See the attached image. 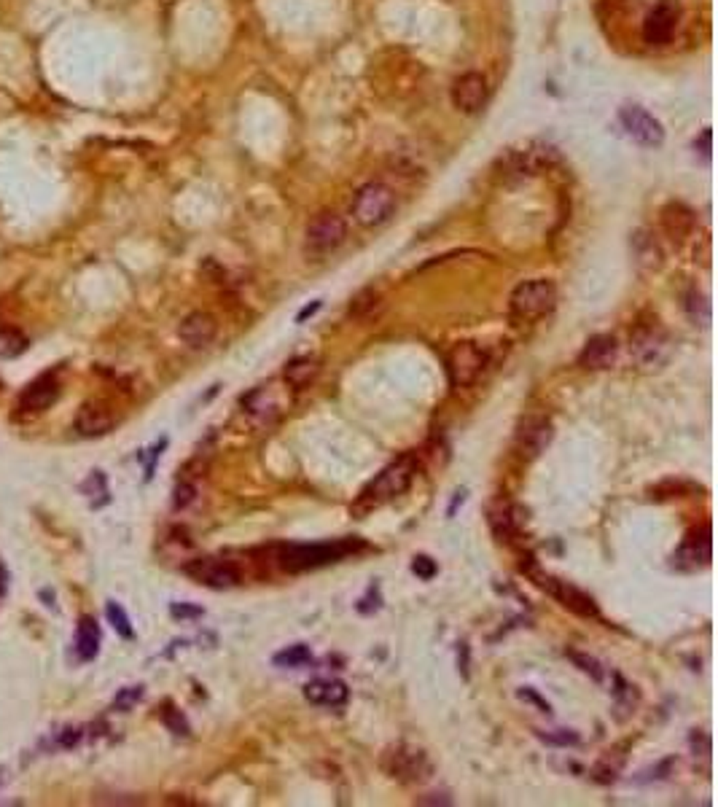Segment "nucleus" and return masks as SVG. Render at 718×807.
I'll use <instances>...</instances> for the list:
<instances>
[{
  "label": "nucleus",
  "mask_w": 718,
  "mask_h": 807,
  "mask_svg": "<svg viewBox=\"0 0 718 807\" xmlns=\"http://www.w3.org/2000/svg\"><path fill=\"white\" fill-rule=\"evenodd\" d=\"M417 468H420V461L414 455H401L399 461H393L390 466H385L361 490L358 500L352 503V511L355 514H369V511H374L379 506H385L388 500H393V498H399L401 493H406L409 485L417 476Z\"/></svg>",
  "instance_id": "nucleus-1"
},
{
  "label": "nucleus",
  "mask_w": 718,
  "mask_h": 807,
  "mask_svg": "<svg viewBox=\"0 0 718 807\" xmlns=\"http://www.w3.org/2000/svg\"><path fill=\"white\" fill-rule=\"evenodd\" d=\"M366 544L361 538H339L331 544H291L282 546L278 552V562L282 571L299 573V571H313V568H323L331 562H339L347 555L361 552Z\"/></svg>",
  "instance_id": "nucleus-2"
},
{
  "label": "nucleus",
  "mask_w": 718,
  "mask_h": 807,
  "mask_svg": "<svg viewBox=\"0 0 718 807\" xmlns=\"http://www.w3.org/2000/svg\"><path fill=\"white\" fill-rule=\"evenodd\" d=\"M557 305V285L546 278H535V280H525L519 283L514 291H511V299H508V307H511V315L517 320H538L543 315L554 310Z\"/></svg>",
  "instance_id": "nucleus-3"
},
{
  "label": "nucleus",
  "mask_w": 718,
  "mask_h": 807,
  "mask_svg": "<svg viewBox=\"0 0 718 807\" xmlns=\"http://www.w3.org/2000/svg\"><path fill=\"white\" fill-rule=\"evenodd\" d=\"M382 770L390 777L401 780V783H423V780L431 777L434 764H431L425 751H420V748H414L409 743H399L390 745L382 753Z\"/></svg>",
  "instance_id": "nucleus-4"
},
{
  "label": "nucleus",
  "mask_w": 718,
  "mask_h": 807,
  "mask_svg": "<svg viewBox=\"0 0 718 807\" xmlns=\"http://www.w3.org/2000/svg\"><path fill=\"white\" fill-rule=\"evenodd\" d=\"M528 576L532 579L535 587H541L543 592H549V595L560 603L562 608H568L570 614L584 617V619H594V617L600 614V611H597V603H594L592 597H590L584 590L573 587L570 582H562V579H557V576H549V573L538 571L532 562L528 565Z\"/></svg>",
  "instance_id": "nucleus-5"
},
{
  "label": "nucleus",
  "mask_w": 718,
  "mask_h": 807,
  "mask_svg": "<svg viewBox=\"0 0 718 807\" xmlns=\"http://www.w3.org/2000/svg\"><path fill=\"white\" fill-rule=\"evenodd\" d=\"M396 213V194L385 184H366L352 199V216L361 226H379Z\"/></svg>",
  "instance_id": "nucleus-6"
},
{
  "label": "nucleus",
  "mask_w": 718,
  "mask_h": 807,
  "mask_svg": "<svg viewBox=\"0 0 718 807\" xmlns=\"http://www.w3.org/2000/svg\"><path fill=\"white\" fill-rule=\"evenodd\" d=\"M487 366V353L476 342H458L447 353V374L452 388H466L479 379V374Z\"/></svg>",
  "instance_id": "nucleus-7"
},
{
  "label": "nucleus",
  "mask_w": 718,
  "mask_h": 807,
  "mask_svg": "<svg viewBox=\"0 0 718 807\" xmlns=\"http://www.w3.org/2000/svg\"><path fill=\"white\" fill-rule=\"evenodd\" d=\"M629 355L640 369H662L670 358V340L656 326H638L629 337Z\"/></svg>",
  "instance_id": "nucleus-8"
},
{
  "label": "nucleus",
  "mask_w": 718,
  "mask_h": 807,
  "mask_svg": "<svg viewBox=\"0 0 718 807\" xmlns=\"http://www.w3.org/2000/svg\"><path fill=\"white\" fill-rule=\"evenodd\" d=\"M347 237V226L344 218L334 210L317 213L307 226V250L313 256H326L331 250H337Z\"/></svg>",
  "instance_id": "nucleus-9"
},
{
  "label": "nucleus",
  "mask_w": 718,
  "mask_h": 807,
  "mask_svg": "<svg viewBox=\"0 0 718 807\" xmlns=\"http://www.w3.org/2000/svg\"><path fill=\"white\" fill-rule=\"evenodd\" d=\"M183 571L194 582H199L210 590H232L240 584V571L234 568V562L221 557H197L186 562Z\"/></svg>",
  "instance_id": "nucleus-10"
},
{
  "label": "nucleus",
  "mask_w": 718,
  "mask_h": 807,
  "mask_svg": "<svg viewBox=\"0 0 718 807\" xmlns=\"http://www.w3.org/2000/svg\"><path fill=\"white\" fill-rule=\"evenodd\" d=\"M619 122L625 126V132L640 146L646 148H656L664 143V126L662 122L651 116L646 108H638V105H627L619 111Z\"/></svg>",
  "instance_id": "nucleus-11"
},
{
  "label": "nucleus",
  "mask_w": 718,
  "mask_h": 807,
  "mask_svg": "<svg viewBox=\"0 0 718 807\" xmlns=\"http://www.w3.org/2000/svg\"><path fill=\"white\" fill-rule=\"evenodd\" d=\"M678 27V5L670 0H662L654 5L643 22V41L649 46H664Z\"/></svg>",
  "instance_id": "nucleus-12"
},
{
  "label": "nucleus",
  "mask_w": 718,
  "mask_h": 807,
  "mask_svg": "<svg viewBox=\"0 0 718 807\" xmlns=\"http://www.w3.org/2000/svg\"><path fill=\"white\" fill-rule=\"evenodd\" d=\"M710 562V528L691 530L684 544L678 546V552L673 555V565H678L681 571H697L702 565Z\"/></svg>",
  "instance_id": "nucleus-13"
},
{
  "label": "nucleus",
  "mask_w": 718,
  "mask_h": 807,
  "mask_svg": "<svg viewBox=\"0 0 718 807\" xmlns=\"http://www.w3.org/2000/svg\"><path fill=\"white\" fill-rule=\"evenodd\" d=\"M487 94H490V89H487L484 76H482V73H466V76H460V78L455 81V87H452V102H455V108H460L463 113H476V111L484 108Z\"/></svg>",
  "instance_id": "nucleus-14"
},
{
  "label": "nucleus",
  "mask_w": 718,
  "mask_h": 807,
  "mask_svg": "<svg viewBox=\"0 0 718 807\" xmlns=\"http://www.w3.org/2000/svg\"><path fill=\"white\" fill-rule=\"evenodd\" d=\"M554 436V425L546 417H528L517 431V447L525 458H538Z\"/></svg>",
  "instance_id": "nucleus-15"
},
{
  "label": "nucleus",
  "mask_w": 718,
  "mask_h": 807,
  "mask_svg": "<svg viewBox=\"0 0 718 807\" xmlns=\"http://www.w3.org/2000/svg\"><path fill=\"white\" fill-rule=\"evenodd\" d=\"M616 355H619V342L614 334H594L592 340L584 344V350L579 353V366L592 369V372L611 369L616 364Z\"/></svg>",
  "instance_id": "nucleus-16"
},
{
  "label": "nucleus",
  "mask_w": 718,
  "mask_h": 807,
  "mask_svg": "<svg viewBox=\"0 0 718 807\" xmlns=\"http://www.w3.org/2000/svg\"><path fill=\"white\" fill-rule=\"evenodd\" d=\"M113 425H116L113 412L100 401L84 404V406L78 409V414H76V423H73L76 434L89 436V439H94V436H105Z\"/></svg>",
  "instance_id": "nucleus-17"
},
{
  "label": "nucleus",
  "mask_w": 718,
  "mask_h": 807,
  "mask_svg": "<svg viewBox=\"0 0 718 807\" xmlns=\"http://www.w3.org/2000/svg\"><path fill=\"white\" fill-rule=\"evenodd\" d=\"M216 331H218V323L207 312H191L178 326V337L186 342L188 347H197V350L207 347L210 342L216 340Z\"/></svg>",
  "instance_id": "nucleus-18"
},
{
  "label": "nucleus",
  "mask_w": 718,
  "mask_h": 807,
  "mask_svg": "<svg viewBox=\"0 0 718 807\" xmlns=\"http://www.w3.org/2000/svg\"><path fill=\"white\" fill-rule=\"evenodd\" d=\"M662 229L673 243H684L694 232V210L684 202H667L662 208Z\"/></svg>",
  "instance_id": "nucleus-19"
},
{
  "label": "nucleus",
  "mask_w": 718,
  "mask_h": 807,
  "mask_svg": "<svg viewBox=\"0 0 718 807\" xmlns=\"http://www.w3.org/2000/svg\"><path fill=\"white\" fill-rule=\"evenodd\" d=\"M57 399H60V382L54 377H41L32 385H27L25 393L19 396V409H25V412H43V409L54 406Z\"/></svg>",
  "instance_id": "nucleus-20"
},
{
  "label": "nucleus",
  "mask_w": 718,
  "mask_h": 807,
  "mask_svg": "<svg viewBox=\"0 0 718 807\" xmlns=\"http://www.w3.org/2000/svg\"><path fill=\"white\" fill-rule=\"evenodd\" d=\"M304 697L313 705H326V708H339L350 700V689L347 683L337 681V678H326V681H313L304 686Z\"/></svg>",
  "instance_id": "nucleus-21"
},
{
  "label": "nucleus",
  "mask_w": 718,
  "mask_h": 807,
  "mask_svg": "<svg viewBox=\"0 0 718 807\" xmlns=\"http://www.w3.org/2000/svg\"><path fill=\"white\" fill-rule=\"evenodd\" d=\"M554 159H557V154H554L552 148H546V146H530V148L514 151V154L508 156V164H511V170L519 173V175H535V173H541L543 167H549Z\"/></svg>",
  "instance_id": "nucleus-22"
},
{
  "label": "nucleus",
  "mask_w": 718,
  "mask_h": 807,
  "mask_svg": "<svg viewBox=\"0 0 718 807\" xmlns=\"http://www.w3.org/2000/svg\"><path fill=\"white\" fill-rule=\"evenodd\" d=\"M243 406H245L248 414L267 420V417L278 414L282 409V399L278 396V388L275 385H264V388H256L253 393H248L243 399Z\"/></svg>",
  "instance_id": "nucleus-23"
},
{
  "label": "nucleus",
  "mask_w": 718,
  "mask_h": 807,
  "mask_svg": "<svg viewBox=\"0 0 718 807\" xmlns=\"http://www.w3.org/2000/svg\"><path fill=\"white\" fill-rule=\"evenodd\" d=\"M632 256L640 269H659L662 267V248L649 232L632 234Z\"/></svg>",
  "instance_id": "nucleus-24"
},
{
  "label": "nucleus",
  "mask_w": 718,
  "mask_h": 807,
  "mask_svg": "<svg viewBox=\"0 0 718 807\" xmlns=\"http://www.w3.org/2000/svg\"><path fill=\"white\" fill-rule=\"evenodd\" d=\"M76 652H78L81 662H89L100 652V627H97V621L92 617H84V619L78 621V630H76Z\"/></svg>",
  "instance_id": "nucleus-25"
},
{
  "label": "nucleus",
  "mask_w": 718,
  "mask_h": 807,
  "mask_svg": "<svg viewBox=\"0 0 718 807\" xmlns=\"http://www.w3.org/2000/svg\"><path fill=\"white\" fill-rule=\"evenodd\" d=\"M282 377H285L288 388L302 390V388H307L315 377H317V361H313V358H293V361L285 366Z\"/></svg>",
  "instance_id": "nucleus-26"
},
{
  "label": "nucleus",
  "mask_w": 718,
  "mask_h": 807,
  "mask_svg": "<svg viewBox=\"0 0 718 807\" xmlns=\"http://www.w3.org/2000/svg\"><path fill=\"white\" fill-rule=\"evenodd\" d=\"M519 509H498V511H490V528L495 533L498 541H511L519 530V517H517Z\"/></svg>",
  "instance_id": "nucleus-27"
},
{
  "label": "nucleus",
  "mask_w": 718,
  "mask_h": 807,
  "mask_svg": "<svg viewBox=\"0 0 718 807\" xmlns=\"http://www.w3.org/2000/svg\"><path fill=\"white\" fill-rule=\"evenodd\" d=\"M684 307H686V315L694 320V323H699V326H708V323H710V302H708V296L699 294L697 288H691V291L686 294Z\"/></svg>",
  "instance_id": "nucleus-28"
},
{
  "label": "nucleus",
  "mask_w": 718,
  "mask_h": 807,
  "mask_svg": "<svg viewBox=\"0 0 718 807\" xmlns=\"http://www.w3.org/2000/svg\"><path fill=\"white\" fill-rule=\"evenodd\" d=\"M313 662V652L304 646V643H296V646H288L282 652L275 654V665L278 667H304Z\"/></svg>",
  "instance_id": "nucleus-29"
},
{
  "label": "nucleus",
  "mask_w": 718,
  "mask_h": 807,
  "mask_svg": "<svg viewBox=\"0 0 718 807\" xmlns=\"http://www.w3.org/2000/svg\"><path fill=\"white\" fill-rule=\"evenodd\" d=\"M105 617H108V621H111V627L122 635V638H135V630H132V621H129V617H126V611L116 603V600H108V606H105Z\"/></svg>",
  "instance_id": "nucleus-30"
},
{
  "label": "nucleus",
  "mask_w": 718,
  "mask_h": 807,
  "mask_svg": "<svg viewBox=\"0 0 718 807\" xmlns=\"http://www.w3.org/2000/svg\"><path fill=\"white\" fill-rule=\"evenodd\" d=\"M27 350V340L14 331V329H3L0 331V358H16Z\"/></svg>",
  "instance_id": "nucleus-31"
},
{
  "label": "nucleus",
  "mask_w": 718,
  "mask_h": 807,
  "mask_svg": "<svg viewBox=\"0 0 718 807\" xmlns=\"http://www.w3.org/2000/svg\"><path fill=\"white\" fill-rule=\"evenodd\" d=\"M694 490H697V485H691V482H681V479H664V482L654 485L649 493H651V498H681V496L694 493Z\"/></svg>",
  "instance_id": "nucleus-32"
},
{
  "label": "nucleus",
  "mask_w": 718,
  "mask_h": 807,
  "mask_svg": "<svg viewBox=\"0 0 718 807\" xmlns=\"http://www.w3.org/2000/svg\"><path fill=\"white\" fill-rule=\"evenodd\" d=\"M377 305H379L377 291L374 288H366V291H361V294L350 302V315H352V318H366L369 312H374Z\"/></svg>",
  "instance_id": "nucleus-33"
},
{
  "label": "nucleus",
  "mask_w": 718,
  "mask_h": 807,
  "mask_svg": "<svg viewBox=\"0 0 718 807\" xmlns=\"http://www.w3.org/2000/svg\"><path fill=\"white\" fill-rule=\"evenodd\" d=\"M161 721H164V727H167L172 735H181V738H186L188 732H191L186 716L181 714L178 708H172V705H167V708L161 711Z\"/></svg>",
  "instance_id": "nucleus-34"
},
{
  "label": "nucleus",
  "mask_w": 718,
  "mask_h": 807,
  "mask_svg": "<svg viewBox=\"0 0 718 807\" xmlns=\"http://www.w3.org/2000/svg\"><path fill=\"white\" fill-rule=\"evenodd\" d=\"M568 656H570L573 665H576L581 673H587L592 681H603V665H600L594 656H587V654H579V652H568Z\"/></svg>",
  "instance_id": "nucleus-35"
},
{
  "label": "nucleus",
  "mask_w": 718,
  "mask_h": 807,
  "mask_svg": "<svg viewBox=\"0 0 718 807\" xmlns=\"http://www.w3.org/2000/svg\"><path fill=\"white\" fill-rule=\"evenodd\" d=\"M412 571L417 573V579L431 582V579L438 573V565H436V560H431L428 555H417V557L412 560Z\"/></svg>",
  "instance_id": "nucleus-36"
},
{
  "label": "nucleus",
  "mask_w": 718,
  "mask_h": 807,
  "mask_svg": "<svg viewBox=\"0 0 718 807\" xmlns=\"http://www.w3.org/2000/svg\"><path fill=\"white\" fill-rule=\"evenodd\" d=\"M140 697H143V686H126V689H122V692L116 694L113 705H116L119 711H129Z\"/></svg>",
  "instance_id": "nucleus-37"
},
{
  "label": "nucleus",
  "mask_w": 718,
  "mask_h": 807,
  "mask_svg": "<svg viewBox=\"0 0 718 807\" xmlns=\"http://www.w3.org/2000/svg\"><path fill=\"white\" fill-rule=\"evenodd\" d=\"M194 498H197V487L191 482H181L175 487V493H172V506L175 509H186V506L194 503Z\"/></svg>",
  "instance_id": "nucleus-38"
},
{
  "label": "nucleus",
  "mask_w": 718,
  "mask_h": 807,
  "mask_svg": "<svg viewBox=\"0 0 718 807\" xmlns=\"http://www.w3.org/2000/svg\"><path fill=\"white\" fill-rule=\"evenodd\" d=\"M541 740L552 745H576L579 743V735L576 732H568V729H554V732H538Z\"/></svg>",
  "instance_id": "nucleus-39"
},
{
  "label": "nucleus",
  "mask_w": 718,
  "mask_h": 807,
  "mask_svg": "<svg viewBox=\"0 0 718 807\" xmlns=\"http://www.w3.org/2000/svg\"><path fill=\"white\" fill-rule=\"evenodd\" d=\"M170 614H172L175 619H197V617H202L205 611H202L199 606H188V603H172V606H170Z\"/></svg>",
  "instance_id": "nucleus-40"
},
{
  "label": "nucleus",
  "mask_w": 718,
  "mask_h": 807,
  "mask_svg": "<svg viewBox=\"0 0 718 807\" xmlns=\"http://www.w3.org/2000/svg\"><path fill=\"white\" fill-rule=\"evenodd\" d=\"M519 700H525V703H532V705H535V708H538L541 714H552V705H549L546 700H541V697H538V694H535L532 689H519Z\"/></svg>",
  "instance_id": "nucleus-41"
},
{
  "label": "nucleus",
  "mask_w": 718,
  "mask_h": 807,
  "mask_svg": "<svg viewBox=\"0 0 718 807\" xmlns=\"http://www.w3.org/2000/svg\"><path fill=\"white\" fill-rule=\"evenodd\" d=\"M78 740H81V729H65L60 735V745H65V748H73Z\"/></svg>",
  "instance_id": "nucleus-42"
},
{
  "label": "nucleus",
  "mask_w": 718,
  "mask_h": 807,
  "mask_svg": "<svg viewBox=\"0 0 718 807\" xmlns=\"http://www.w3.org/2000/svg\"><path fill=\"white\" fill-rule=\"evenodd\" d=\"M317 310H320V299H317V302H313V305H307L304 310L299 312V315H296V323H304V320H307V318H313Z\"/></svg>",
  "instance_id": "nucleus-43"
},
{
  "label": "nucleus",
  "mask_w": 718,
  "mask_h": 807,
  "mask_svg": "<svg viewBox=\"0 0 718 807\" xmlns=\"http://www.w3.org/2000/svg\"><path fill=\"white\" fill-rule=\"evenodd\" d=\"M41 597H46V606H49V608H54V595H52V590L41 592Z\"/></svg>",
  "instance_id": "nucleus-44"
},
{
  "label": "nucleus",
  "mask_w": 718,
  "mask_h": 807,
  "mask_svg": "<svg viewBox=\"0 0 718 807\" xmlns=\"http://www.w3.org/2000/svg\"><path fill=\"white\" fill-rule=\"evenodd\" d=\"M5 579H8V576H5V571H3V565H0V597L5 595Z\"/></svg>",
  "instance_id": "nucleus-45"
}]
</instances>
